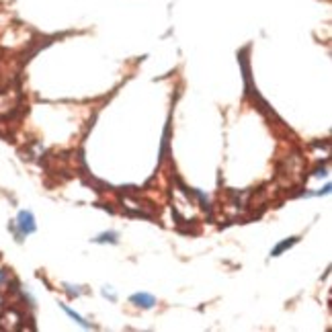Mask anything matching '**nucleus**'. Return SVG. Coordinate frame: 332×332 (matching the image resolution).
<instances>
[{"label":"nucleus","instance_id":"obj_3","mask_svg":"<svg viewBox=\"0 0 332 332\" xmlns=\"http://www.w3.org/2000/svg\"><path fill=\"white\" fill-rule=\"evenodd\" d=\"M297 240H300V238H295V236H293V238H287L285 242H281V244H277V246L273 248V250H271V256H279V254H281V252H283V250H287V248H291V246H293V244H295Z\"/></svg>","mask_w":332,"mask_h":332},{"label":"nucleus","instance_id":"obj_2","mask_svg":"<svg viewBox=\"0 0 332 332\" xmlns=\"http://www.w3.org/2000/svg\"><path fill=\"white\" fill-rule=\"evenodd\" d=\"M129 302L138 306V308H146V310H150L156 306V297L150 295V293H136V295H131L129 297Z\"/></svg>","mask_w":332,"mask_h":332},{"label":"nucleus","instance_id":"obj_4","mask_svg":"<svg viewBox=\"0 0 332 332\" xmlns=\"http://www.w3.org/2000/svg\"><path fill=\"white\" fill-rule=\"evenodd\" d=\"M117 238H119V234L117 232H103V234H98L96 238H94V242H98V244H105V242H117Z\"/></svg>","mask_w":332,"mask_h":332},{"label":"nucleus","instance_id":"obj_5","mask_svg":"<svg viewBox=\"0 0 332 332\" xmlns=\"http://www.w3.org/2000/svg\"><path fill=\"white\" fill-rule=\"evenodd\" d=\"M62 308H64V312H66V314H68V316H70L72 320H76V322H78L80 326H84V328H90V324H88V322H86L84 318H82V316H78V314H76V312H72V310H70L68 306H62Z\"/></svg>","mask_w":332,"mask_h":332},{"label":"nucleus","instance_id":"obj_6","mask_svg":"<svg viewBox=\"0 0 332 332\" xmlns=\"http://www.w3.org/2000/svg\"><path fill=\"white\" fill-rule=\"evenodd\" d=\"M4 281H6V273L0 271V283H4Z\"/></svg>","mask_w":332,"mask_h":332},{"label":"nucleus","instance_id":"obj_1","mask_svg":"<svg viewBox=\"0 0 332 332\" xmlns=\"http://www.w3.org/2000/svg\"><path fill=\"white\" fill-rule=\"evenodd\" d=\"M16 226H19V238H23L27 234H33V232L37 230L35 218H33L31 211H21L19 218H16Z\"/></svg>","mask_w":332,"mask_h":332}]
</instances>
